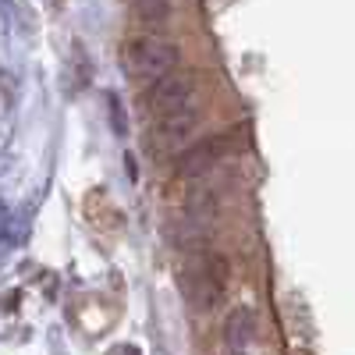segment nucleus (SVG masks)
Masks as SVG:
<instances>
[{
  "instance_id": "3",
  "label": "nucleus",
  "mask_w": 355,
  "mask_h": 355,
  "mask_svg": "<svg viewBox=\"0 0 355 355\" xmlns=\"http://www.w3.org/2000/svg\"><path fill=\"white\" fill-rule=\"evenodd\" d=\"M125 68L132 78L153 85L167 75H174L178 68H182V46L164 40V36H135L125 43Z\"/></svg>"
},
{
  "instance_id": "6",
  "label": "nucleus",
  "mask_w": 355,
  "mask_h": 355,
  "mask_svg": "<svg viewBox=\"0 0 355 355\" xmlns=\"http://www.w3.org/2000/svg\"><path fill=\"white\" fill-rule=\"evenodd\" d=\"M245 338H252V316L249 313H234L227 323V341L231 348H245Z\"/></svg>"
},
{
  "instance_id": "5",
  "label": "nucleus",
  "mask_w": 355,
  "mask_h": 355,
  "mask_svg": "<svg viewBox=\"0 0 355 355\" xmlns=\"http://www.w3.org/2000/svg\"><path fill=\"white\" fill-rule=\"evenodd\" d=\"M135 4V15L142 18V21H150V25H164L167 18H171V0H132Z\"/></svg>"
},
{
  "instance_id": "2",
  "label": "nucleus",
  "mask_w": 355,
  "mask_h": 355,
  "mask_svg": "<svg viewBox=\"0 0 355 355\" xmlns=\"http://www.w3.org/2000/svg\"><path fill=\"white\" fill-rule=\"evenodd\" d=\"M178 281H182V295L189 299V306H196L199 313H210L220 306L227 291V263L210 249H199L182 263Z\"/></svg>"
},
{
  "instance_id": "4",
  "label": "nucleus",
  "mask_w": 355,
  "mask_h": 355,
  "mask_svg": "<svg viewBox=\"0 0 355 355\" xmlns=\"http://www.w3.org/2000/svg\"><path fill=\"white\" fill-rule=\"evenodd\" d=\"M227 153H231V135H210L202 142L185 146V150L178 153L174 171H178V178H185V182H199V178L214 174Z\"/></svg>"
},
{
  "instance_id": "1",
  "label": "nucleus",
  "mask_w": 355,
  "mask_h": 355,
  "mask_svg": "<svg viewBox=\"0 0 355 355\" xmlns=\"http://www.w3.org/2000/svg\"><path fill=\"white\" fill-rule=\"evenodd\" d=\"M142 107L146 114L153 117V132L178 146L185 142L196 128H199V117H202V100H199V78L192 71L178 68L174 75L146 85L142 93Z\"/></svg>"
}]
</instances>
